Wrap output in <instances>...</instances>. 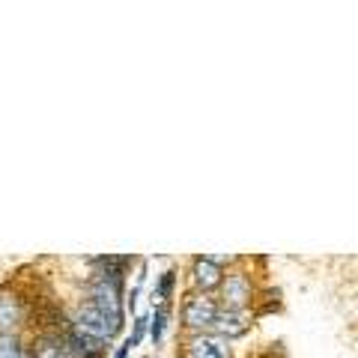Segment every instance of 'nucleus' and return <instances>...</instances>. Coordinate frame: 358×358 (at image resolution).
I'll return each mask as SVG.
<instances>
[{"label":"nucleus","mask_w":358,"mask_h":358,"mask_svg":"<svg viewBox=\"0 0 358 358\" xmlns=\"http://www.w3.org/2000/svg\"><path fill=\"white\" fill-rule=\"evenodd\" d=\"M90 308H96L102 317H108V322L114 326V334L122 331L126 326V313H122V284H108L102 278H96L93 287H90Z\"/></svg>","instance_id":"obj_1"},{"label":"nucleus","mask_w":358,"mask_h":358,"mask_svg":"<svg viewBox=\"0 0 358 358\" xmlns=\"http://www.w3.org/2000/svg\"><path fill=\"white\" fill-rule=\"evenodd\" d=\"M215 301L206 299V296H194V299H188L185 301V310H182V320H185V326L188 329H212V322H215Z\"/></svg>","instance_id":"obj_2"},{"label":"nucleus","mask_w":358,"mask_h":358,"mask_svg":"<svg viewBox=\"0 0 358 358\" xmlns=\"http://www.w3.org/2000/svg\"><path fill=\"white\" fill-rule=\"evenodd\" d=\"M75 331H81V334H90V338H96V341H110L114 338V326L108 322V317H102L96 308H81V313H78V320H75Z\"/></svg>","instance_id":"obj_3"},{"label":"nucleus","mask_w":358,"mask_h":358,"mask_svg":"<svg viewBox=\"0 0 358 358\" xmlns=\"http://www.w3.org/2000/svg\"><path fill=\"white\" fill-rule=\"evenodd\" d=\"M212 329L218 331L221 341H233V338H242L245 331H248V322H245V313L242 310H218L215 313V322H212Z\"/></svg>","instance_id":"obj_4"},{"label":"nucleus","mask_w":358,"mask_h":358,"mask_svg":"<svg viewBox=\"0 0 358 358\" xmlns=\"http://www.w3.org/2000/svg\"><path fill=\"white\" fill-rule=\"evenodd\" d=\"M66 352L72 358H102L105 355V341H96L90 334L69 331L66 334Z\"/></svg>","instance_id":"obj_5"},{"label":"nucleus","mask_w":358,"mask_h":358,"mask_svg":"<svg viewBox=\"0 0 358 358\" xmlns=\"http://www.w3.org/2000/svg\"><path fill=\"white\" fill-rule=\"evenodd\" d=\"M188 355L192 358H230V346L218 334H197L192 346H188Z\"/></svg>","instance_id":"obj_6"},{"label":"nucleus","mask_w":358,"mask_h":358,"mask_svg":"<svg viewBox=\"0 0 358 358\" xmlns=\"http://www.w3.org/2000/svg\"><path fill=\"white\" fill-rule=\"evenodd\" d=\"M221 281H224L221 260H215V257H200L194 263V284L203 289V293H209V289L221 287Z\"/></svg>","instance_id":"obj_7"},{"label":"nucleus","mask_w":358,"mask_h":358,"mask_svg":"<svg viewBox=\"0 0 358 358\" xmlns=\"http://www.w3.org/2000/svg\"><path fill=\"white\" fill-rule=\"evenodd\" d=\"M251 299V287L245 275H230L224 281V308L227 310H242V305Z\"/></svg>","instance_id":"obj_8"},{"label":"nucleus","mask_w":358,"mask_h":358,"mask_svg":"<svg viewBox=\"0 0 358 358\" xmlns=\"http://www.w3.org/2000/svg\"><path fill=\"white\" fill-rule=\"evenodd\" d=\"M21 322V305L13 296H0V331L13 334V329Z\"/></svg>","instance_id":"obj_9"},{"label":"nucleus","mask_w":358,"mask_h":358,"mask_svg":"<svg viewBox=\"0 0 358 358\" xmlns=\"http://www.w3.org/2000/svg\"><path fill=\"white\" fill-rule=\"evenodd\" d=\"M164 329H167V305H159V308L152 310V317H150V338H152L155 346L162 343Z\"/></svg>","instance_id":"obj_10"},{"label":"nucleus","mask_w":358,"mask_h":358,"mask_svg":"<svg viewBox=\"0 0 358 358\" xmlns=\"http://www.w3.org/2000/svg\"><path fill=\"white\" fill-rule=\"evenodd\" d=\"M0 358H27L15 334H0Z\"/></svg>","instance_id":"obj_11"},{"label":"nucleus","mask_w":358,"mask_h":358,"mask_svg":"<svg viewBox=\"0 0 358 358\" xmlns=\"http://www.w3.org/2000/svg\"><path fill=\"white\" fill-rule=\"evenodd\" d=\"M150 331V317H138L134 320V329H131V338L126 341L129 343V350H134V346H141V341H143V334Z\"/></svg>","instance_id":"obj_12"},{"label":"nucleus","mask_w":358,"mask_h":358,"mask_svg":"<svg viewBox=\"0 0 358 358\" xmlns=\"http://www.w3.org/2000/svg\"><path fill=\"white\" fill-rule=\"evenodd\" d=\"M173 281H176V272H164L162 275V281H159V299H171Z\"/></svg>","instance_id":"obj_13"},{"label":"nucleus","mask_w":358,"mask_h":358,"mask_svg":"<svg viewBox=\"0 0 358 358\" xmlns=\"http://www.w3.org/2000/svg\"><path fill=\"white\" fill-rule=\"evenodd\" d=\"M138 293H141V287H134L131 296H129V308H131V310H134V305H138Z\"/></svg>","instance_id":"obj_14"},{"label":"nucleus","mask_w":358,"mask_h":358,"mask_svg":"<svg viewBox=\"0 0 358 358\" xmlns=\"http://www.w3.org/2000/svg\"><path fill=\"white\" fill-rule=\"evenodd\" d=\"M114 358H129V343H122L120 350H117V355Z\"/></svg>","instance_id":"obj_15"}]
</instances>
